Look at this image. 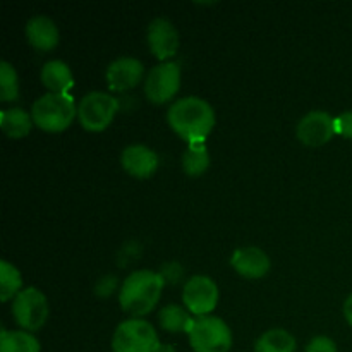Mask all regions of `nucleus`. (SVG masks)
Wrapping results in <instances>:
<instances>
[{"label":"nucleus","mask_w":352,"mask_h":352,"mask_svg":"<svg viewBox=\"0 0 352 352\" xmlns=\"http://www.w3.org/2000/svg\"><path fill=\"white\" fill-rule=\"evenodd\" d=\"M167 120L172 131L189 144L205 143L215 127V110L199 96H186L172 103Z\"/></svg>","instance_id":"1"},{"label":"nucleus","mask_w":352,"mask_h":352,"mask_svg":"<svg viewBox=\"0 0 352 352\" xmlns=\"http://www.w3.org/2000/svg\"><path fill=\"white\" fill-rule=\"evenodd\" d=\"M164 277L157 272L138 270L124 280L119 291L120 308L134 318L148 315L160 301L164 291Z\"/></svg>","instance_id":"2"},{"label":"nucleus","mask_w":352,"mask_h":352,"mask_svg":"<svg viewBox=\"0 0 352 352\" xmlns=\"http://www.w3.org/2000/svg\"><path fill=\"white\" fill-rule=\"evenodd\" d=\"M31 117L38 129L47 133H62L78 117V107L71 95L47 93L33 103Z\"/></svg>","instance_id":"3"},{"label":"nucleus","mask_w":352,"mask_h":352,"mask_svg":"<svg viewBox=\"0 0 352 352\" xmlns=\"http://www.w3.org/2000/svg\"><path fill=\"white\" fill-rule=\"evenodd\" d=\"M188 337L195 352H229L232 349V332L217 316L208 315L192 320Z\"/></svg>","instance_id":"4"},{"label":"nucleus","mask_w":352,"mask_h":352,"mask_svg":"<svg viewBox=\"0 0 352 352\" xmlns=\"http://www.w3.org/2000/svg\"><path fill=\"white\" fill-rule=\"evenodd\" d=\"M162 344L150 322L129 318L119 323L112 337L113 352H158Z\"/></svg>","instance_id":"5"},{"label":"nucleus","mask_w":352,"mask_h":352,"mask_svg":"<svg viewBox=\"0 0 352 352\" xmlns=\"http://www.w3.org/2000/svg\"><path fill=\"white\" fill-rule=\"evenodd\" d=\"M119 112V100L105 91H91L78 105V119L89 133L105 131Z\"/></svg>","instance_id":"6"},{"label":"nucleus","mask_w":352,"mask_h":352,"mask_svg":"<svg viewBox=\"0 0 352 352\" xmlns=\"http://www.w3.org/2000/svg\"><path fill=\"white\" fill-rule=\"evenodd\" d=\"M48 301L41 291L36 287L23 289L14 298L12 315L17 325L24 332H36L48 320Z\"/></svg>","instance_id":"7"},{"label":"nucleus","mask_w":352,"mask_h":352,"mask_svg":"<svg viewBox=\"0 0 352 352\" xmlns=\"http://www.w3.org/2000/svg\"><path fill=\"white\" fill-rule=\"evenodd\" d=\"M181 89V65L175 62H162L155 65L144 81L146 98L155 105L170 102Z\"/></svg>","instance_id":"8"},{"label":"nucleus","mask_w":352,"mask_h":352,"mask_svg":"<svg viewBox=\"0 0 352 352\" xmlns=\"http://www.w3.org/2000/svg\"><path fill=\"white\" fill-rule=\"evenodd\" d=\"M219 285L206 275H195L182 289V302L191 315L208 316L219 305Z\"/></svg>","instance_id":"9"},{"label":"nucleus","mask_w":352,"mask_h":352,"mask_svg":"<svg viewBox=\"0 0 352 352\" xmlns=\"http://www.w3.org/2000/svg\"><path fill=\"white\" fill-rule=\"evenodd\" d=\"M296 134L306 146H322L337 134L336 119L323 110H313L299 120Z\"/></svg>","instance_id":"10"},{"label":"nucleus","mask_w":352,"mask_h":352,"mask_svg":"<svg viewBox=\"0 0 352 352\" xmlns=\"http://www.w3.org/2000/svg\"><path fill=\"white\" fill-rule=\"evenodd\" d=\"M148 47L158 60L165 62L179 50V33L174 24L165 17H157L148 26Z\"/></svg>","instance_id":"11"},{"label":"nucleus","mask_w":352,"mask_h":352,"mask_svg":"<svg viewBox=\"0 0 352 352\" xmlns=\"http://www.w3.org/2000/svg\"><path fill=\"white\" fill-rule=\"evenodd\" d=\"M230 265L241 277L250 278V280L267 277L272 268L268 254L256 246H244L234 251Z\"/></svg>","instance_id":"12"},{"label":"nucleus","mask_w":352,"mask_h":352,"mask_svg":"<svg viewBox=\"0 0 352 352\" xmlns=\"http://www.w3.org/2000/svg\"><path fill=\"white\" fill-rule=\"evenodd\" d=\"M143 74V62L134 57H119L107 67L105 78L112 91H127L141 81Z\"/></svg>","instance_id":"13"},{"label":"nucleus","mask_w":352,"mask_h":352,"mask_svg":"<svg viewBox=\"0 0 352 352\" xmlns=\"http://www.w3.org/2000/svg\"><path fill=\"white\" fill-rule=\"evenodd\" d=\"M158 155L144 144H131L120 155V165L129 175L136 179H148L157 172Z\"/></svg>","instance_id":"14"},{"label":"nucleus","mask_w":352,"mask_h":352,"mask_svg":"<svg viewBox=\"0 0 352 352\" xmlns=\"http://www.w3.org/2000/svg\"><path fill=\"white\" fill-rule=\"evenodd\" d=\"M26 38L36 50L50 52L58 45V28L50 17L34 16L26 24Z\"/></svg>","instance_id":"15"},{"label":"nucleus","mask_w":352,"mask_h":352,"mask_svg":"<svg viewBox=\"0 0 352 352\" xmlns=\"http://www.w3.org/2000/svg\"><path fill=\"white\" fill-rule=\"evenodd\" d=\"M41 82L50 93L69 95V89L74 86V76L71 67L62 60H50L41 67Z\"/></svg>","instance_id":"16"},{"label":"nucleus","mask_w":352,"mask_h":352,"mask_svg":"<svg viewBox=\"0 0 352 352\" xmlns=\"http://www.w3.org/2000/svg\"><path fill=\"white\" fill-rule=\"evenodd\" d=\"M34 122L31 113L23 109H7L0 113V127L10 140H23L33 129Z\"/></svg>","instance_id":"17"},{"label":"nucleus","mask_w":352,"mask_h":352,"mask_svg":"<svg viewBox=\"0 0 352 352\" xmlns=\"http://www.w3.org/2000/svg\"><path fill=\"white\" fill-rule=\"evenodd\" d=\"M296 339L284 329L267 330L254 344V352H296Z\"/></svg>","instance_id":"18"},{"label":"nucleus","mask_w":352,"mask_h":352,"mask_svg":"<svg viewBox=\"0 0 352 352\" xmlns=\"http://www.w3.org/2000/svg\"><path fill=\"white\" fill-rule=\"evenodd\" d=\"M41 346L36 337L24 330H2L0 352H40Z\"/></svg>","instance_id":"19"},{"label":"nucleus","mask_w":352,"mask_h":352,"mask_svg":"<svg viewBox=\"0 0 352 352\" xmlns=\"http://www.w3.org/2000/svg\"><path fill=\"white\" fill-rule=\"evenodd\" d=\"M210 167V155L205 143H192L182 155V168L189 177H199Z\"/></svg>","instance_id":"20"},{"label":"nucleus","mask_w":352,"mask_h":352,"mask_svg":"<svg viewBox=\"0 0 352 352\" xmlns=\"http://www.w3.org/2000/svg\"><path fill=\"white\" fill-rule=\"evenodd\" d=\"M158 322L164 330L170 333L186 332L188 333L189 327H191L192 318L189 316V311L177 305H167L158 315Z\"/></svg>","instance_id":"21"},{"label":"nucleus","mask_w":352,"mask_h":352,"mask_svg":"<svg viewBox=\"0 0 352 352\" xmlns=\"http://www.w3.org/2000/svg\"><path fill=\"white\" fill-rule=\"evenodd\" d=\"M23 291V277L9 261H0V301L7 302Z\"/></svg>","instance_id":"22"},{"label":"nucleus","mask_w":352,"mask_h":352,"mask_svg":"<svg viewBox=\"0 0 352 352\" xmlns=\"http://www.w3.org/2000/svg\"><path fill=\"white\" fill-rule=\"evenodd\" d=\"M19 96V78L12 64L0 62V102H14Z\"/></svg>","instance_id":"23"},{"label":"nucleus","mask_w":352,"mask_h":352,"mask_svg":"<svg viewBox=\"0 0 352 352\" xmlns=\"http://www.w3.org/2000/svg\"><path fill=\"white\" fill-rule=\"evenodd\" d=\"M306 352H337V346L330 337L318 336L309 340L306 346Z\"/></svg>","instance_id":"24"},{"label":"nucleus","mask_w":352,"mask_h":352,"mask_svg":"<svg viewBox=\"0 0 352 352\" xmlns=\"http://www.w3.org/2000/svg\"><path fill=\"white\" fill-rule=\"evenodd\" d=\"M336 133L347 140H352V110H347L336 117Z\"/></svg>","instance_id":"25"},{"label":"nucleus","mask_w":352,"mask_h":352,"mask_svg":"<svg viewBox=\"0 0 352 352\" xmlns=\"http://www.w3.org/2000/svg\"><path fill=\"white\" fill-rule=\"evenodd\" d=\"M344 316H346L347 323L352 327V294L344 302Z\"/></svg>","instance_id":"26"}]
</instances>
